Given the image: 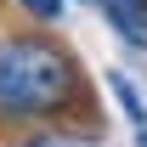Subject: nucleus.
Here are the masks:
<instances>
[{
  "instance_id": "obj_4",
  "label": "nucleus",
  "mask_w": 147,
  "mask_h": 147,
  "mask_svg": "<svg viewBox=\"0 0 147 147\" xmlns=\"http://www.w3.org/2000/svg\"><path fill=\"white\" fill-rule=\"evenodd\" d=\"M17 6V17H28L34 28H57L62 11H68V0H11Z\"/></svg>"
},
{
  "instance_id": "obj_3",
  "label": "nucleus",
  "mask_w": 147,
  "mask_h": 147,
  "mask_svg": "<svg viewBox=\"0 0 147 147\" xmlns=\"http://www.w3.org/2000/svg\"><path fill=\"white\" fill-rule=\"evenodd\" d=\"M108 91L119 96V108H125V119L136 130H147V102H142V91H136V85H130L125 74H108Z\"/></svg>"
},
{
  "instance_id": "obj_2",
  "label": "nucleus",
  "mask_w": 147,
  "mask_h": 147,
  "mask_svg": "<svg viewBox=\"0 0 147 147\" xmlns=\"http://www.w3.org/2000/svg\"><path fill=\"white\" fill-rule=\"evenodd\" d=\"M96 11L130 51H147V0H102Z\"/></svg>"
},
{
  "instance_id": "obj_1",
  "label": "nucleus",
  "mask_w": 147,
  "mask_h": 147,
  "mask_svg": "<svg viewBox=\"0 0 147 147\" xmlns=\"http://www.w3.org/2000/svg\"><path fill=\"white\" fill-rule=\"evenodd\" d=\"M85 102V74L62 40L45 28L0 34V119L11 125H51Z\"/></svg>"
},
{
  "instance_id": "obj_5",
  "label": "nucleus",
  "mask_w": 147,
  "mask_h": 147,
  "mask_svg": "<svg viewBox=\"0 0 147 147\" xmlns=\"http://www.w3.org/2000/svg\"><path fill=\"white\" fill-rule=\"evenodd\" d=\"M136 147H147V130H136Z\"/></svg>"
},
{
  "instance_id": "obj_6",
  "label": "nucleus",
  "mask_w": 147,
  "mask_h": 147,
  "mask_svg": "<svg viewBox=\"0 0 147 147\" xmlns=\"http://www.w3.org/2000/svg\"><path fill=\"white\" fill-rule=\"evenodd\" d=\"M85 6H102V0H85Z\"/></svg>"
}]
</instances>
